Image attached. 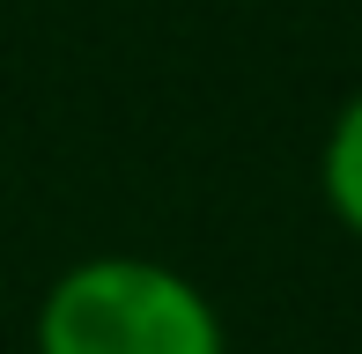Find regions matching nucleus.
<instances>
[{
  "label": "nucleus",
  "instance_id": "f257e3e1",
  "mask_svg": "<svg viewBox=\"0 0 362 354\" xmlns=\"http://www.w3.org/2000/svg\"><path fill=\"white\" fill-rule=\"evenodd\" d=\"M30 354H229V332L192 273L134 251H96L37 295Z\"/></svg>",
  "mask_w": 362,
  "mask_h": 354
},
{
  "label": "nucleus",
  "instance_id": "f03ea898",
  "mask_svg": "<svg viewBox=\"0 0 362 354\" xmlns=\"http://www.w3.org/2000/svg\"><path fill=\"white\" fill-rule=\"evenodd\" d=\"M318 192H325V214L362 244V82L348 89V104L333 111L325 126V148H318Z\"/></svg>",
  "mask_w": 362,
  "mask_h": 354
}]
</instances>
